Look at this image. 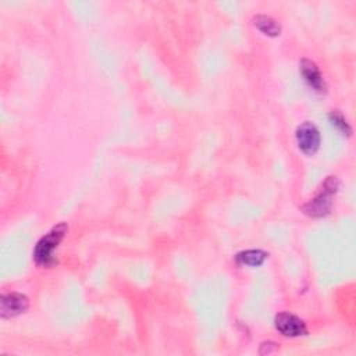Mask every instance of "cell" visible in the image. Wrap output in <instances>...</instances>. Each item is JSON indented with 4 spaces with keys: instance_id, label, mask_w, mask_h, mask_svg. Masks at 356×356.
<instances>
[{
    "instance_id": "6da1fadb",
    "label": "cell",
    "mask_w": 356,
    "mask_h": 356,
    "mask_svg": "<svg viewBox=\"0 0 356 356\" xmlns=\"http://www.w3.org/2000/svg\"><path fill=\"white\" fill-rule=\"evenodd\" d=\"M68 227L65 222H60L53 227L44 236L39 239L33 250V260L38 266H50L54 263V250L64 238Z\"/></svg>"
},
{
    "instance_id": "7a4b0ae2",
    "label": "cell",
    "mask_w": 356,
    "mask_h": 356,
    "mask_svg": "<svg viewBox=\"0 0 356 356\" xmlns=\"http://www.w3.org/2000/svg\"><path fill=\"white\" fill-rule=\"evenodd\" d=\"M337 189H338L337 177H328L324 181L318 195L302 206V210L305 211V214L310 217H323L328 214L332 206V196L335 195Z\"/></svg>"
},
{
    "instance_id": "3957f363",
    "label": "cell",
    "mask_w": 356,
    "mask_h": 356,
    "mask_svg": "<svg viewBox=\"0 0 356 356\" xmlns=\"http://www.w3.org/2000/svg\"><path fill=\"white\" fill-rule=\"evenodd\" d=\"M296 140L303 153L313 154L320 146V132L314 124L305 121L296 129Z\"/></svg>"
},
{
    "instance_id": "277c9868",
    "label": "cell",
    "mask_w": 356,
    "mask_h": 356,
    "mask_svg": "<svg viewBox=\"0 0 356 356\" xmlns=\"http://www.w3.org/2000/svg\"><path fill=\"white\" fill-rule=\"evenodd\" d=\"M274 324H275V328L285 337H300L307 332V328L303 320H300L298 316L288 312L278 313L274 318Z\"/></svg>"
},
{
    "instance_id": "5b68a950",
    "label": "cell",
    "mask_w": 356,
    "mask_h": 356,
    "mask_svg": "<svg viewBox=\"0 0 356 356\" xmlns=\"http://www.w3.org/2000/svg\"><path fill=\"white\" fill-rule=\"evenodd\" d=\"M29 306V300L25 295L19 292L4 293L0 298V314L3 318L15 317L24 313Z\"/></svg>"
},
{
    "instance_id": "8992f818",
    "label": "cell",
    "mask_w": 356,
    "mask_h": 356,
    "mask_svg": "<svg viewBox=\"0 0 356 356\" xmlns=\"http://www.w3.org/2000/svg\"><path fill=\"white\" fill-rule=\"evenodd\" d=\"M300 72L306 82L317 92H324L325 90V83L323 81V76L318 71V67L316 65L314 61L309 58H303L300 61Z\"/></svg>"
},
{
    "instance_id": "52a82bcc",
    "label": "cell",
    "mask_w": 356,
    "mask_h": 356,
    "mask_svg": "<svg viewBox=\"0 0 356 356\" xmlns=\"http://www.w3.org/2000/svg\"><path fill=\"white\" fill-rule=\"evenodd\" d=\"M253 24L257 29H260L263 33L268 36H277L281 32L280 24L274 18L264 14H257L256 17H253Z\"/></svg>"
},
{
    "instance_id": "ba28073f",
    "label": "cell",
    "mask_w": 356,
    "mask_h": 356,
    "mask_svg": "<svg viewBox=\"0 0 356 356\" xmlns=\"http://www.w3.org/2000/svg\"><path fill=\"white\" fill-rule=\"evenodd\" d=\"M267 253L264 250L260 249H249V250H243L236 253L235 260L239 264H245V266H260L266 259H267Z\"/></svg>"
},
{
    "instance_id": "9c48e42d",
    "label": "cell",
    "mask_w": 356,
    "mask_h": 356,
    "mask_svg": "<svg viewBox=\"0 0 356 356\" xmlns=\"http://www.w3.org/2000/svg\"><path fill=\"white\" fill-rule=\"evenodd\" d=\"M330 120H331L332 125H334V127H337V128H338L343 135H350L352 129H350L349 124L346 122L345 117H343L338 110H335V111H332V113L330 114Z\"/></svg>"
}]
</instances>
